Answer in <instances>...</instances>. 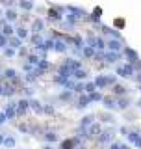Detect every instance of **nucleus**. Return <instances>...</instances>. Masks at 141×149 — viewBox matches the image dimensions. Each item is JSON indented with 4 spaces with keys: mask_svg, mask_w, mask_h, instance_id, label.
Returning a JSON list of instances; mask_svg holds the SVG:
<instances>
[{
    "mask_svg": "<svg viewBox=\"0 0 141 149\" xmlns=\"http://www.w3.org/2000/svg\"><path fill=\"white\" fill-rule=\"evenodd\" d=\"M30 108V101L28 99H19L17 101V116H24Z\"/></svg>",
    "mask_w": 141,
    "mask_h": 149,
    "instance_id": "obj_1",
    "label": "nucleus"
},
{
    "mask_svg": "<svg viewBox=\"0 0 141 149\" xmlns=\"http://www.w3.org/2000/svg\"><path fill=\"white\" fill-rule=\"evenodd\" d=\"M4 112L8 114V119H13V118H17V102H9V104H6V108H4Z\"/></svg>",
    "mask_w": 141,
    "mask_h": 149,
    "instance_id": "obj_2",
    "label": "nucleus"
},
{
    "mask_svg": "<svg viewBox=\"0 0 141 149\" xmlns=\"http://www.w3.org/2000/svg\"><path fill=\"white\" fill-rule=\"evenodd\" d=\"M30 108L35 112V114H45V108H41V102L39 101H35V99H32L30 101Z\"/></svg>",
    "mask_w": 141,
    "mask_h": 149,
    "instance_id": "obj_3",
    "label": "nucleus"
},
{
    "mask_svg": "<svg viewBox=\"0 0 141 149\" xmlns=\"http://www.w3.org/2000/svg\"><path fill=\"white\" fill-rule=\"evenodd\" d=\"M4 147H6V149H13V147H15V138L6 136V140H4Z\"/></svg>",
    "mask_w": 141,
    "mask_h": 149,
    "instance_id": "obj_4",
    "label": "nucleus"
},
{
    "mask_svg": "<svg viewBox=\"0 0 141 149\" xmlns=\"http://www.w3.org/2000/svg\"><path fill=\"white\" fill-rule=\"evenodd\" d=\"M4 77H6V78H11V80H15V78H17V73L13 71V69H6V71H4Z\"/></svg>",
    "mask_w": 141,
    "mask_h": 149,
    "instance_id": "obj_5",
    "label": "nucleus"
},
{
    "mask_svg": "<svg viewBox=\"0 0 141 149\" xmlns=\"http://www.w3.org/2000/svg\"><path fill=\"white\" fill-rule=\"evenodd\" d=\"M17 129L21 130V132H24V134H28V132H32V129L28 127L26 123H21V125H17Z\"/></svg>",
    "mask_w": 141,
    "mask_h": 149,
    "instance_id": "obj_6",
    "label": "nucleus"
},
{
    "mask_svg": "<svg viewBox=\"0 0 141 149\" xmlns=\"http://www.w3.org/2000/svg\"><path fill=\"white\" fill-rule=\"evenodd\" d=\"M45 138L48 140V142H56V140H58V136H56L54 132H45Z\"/></svg>",
    "mask_w": 141,
    "mask_h": 149,
    "instance_id": "obj_7",
    "label": "nucleus"
},
{
    "mask_svg": "<svg viewBox=\"0 0 141 149\" xmlns=\"http://www.w3.org/2000/svg\"><path fill=\"white\" fill-rule=\"evenodd\" d=\"M6 121H8V114H6V112H0V125H2V123H6Z\"/></svg>",
    "mask_w": 141,
    "mask_h": 149,
    "instance_id": "obj_8",
    "label": "nucleus"
},
{
    "mask_svg": "<svg viewBox=\"0 0 141 149\" xmlns=\"http://www.w3.org/2000/svg\"><path fill=\"white\" fill-rule=\"evenodd\" d=\"M0 95H6V86L4 84H0Z\"/></svg>",
    "mask_w": 141,
    "mask_h": 149,
    "instance_id": "obj_9",
    "label": "nucleus"
},
{
    "mask_svg": "<svg viewBox=\"0 0 141 149\" xmlns=\"http://www.w3.org/2000/svg\"><path fill=\"white\" fill-rule=\"evenodd\" d=\"M45 114H54V110L50 106H45Z\"/></svg>",
    "mask_w": 141,
    "mask_h": 149,
    "instance_id": "obj_10",
    "label": "nucleus"
},
{
    "mask_svg": "<svg viewBox=\"0 0 141 149\" xmlns=\"http://www.w3.org/2000/svg\"><path fill=\"white\" fill-rule=\"evenodd\" d=\"M4 140H6V136H4V134H0V146H4Z\"/></svg>",
    "mask_w": 141,
    "mask_h": 149,
    "instance_id": "obj_11",
    "label": "nucleus"
},
{
    "mask_svg": "<svg viewBox=\"0 0 141 149\" xmlns=\"http://www.w3.org/2000/svg\"><path fill=\"white\" fill-rule=\"evenodd\" d=\"M43 149H52V147H43Z\"/></svg>",
    "mask_w": 141,
    "mask_h": 149,
    "instance_id": "obj_12",
    "label": "nucleus"
}]
</instances>
